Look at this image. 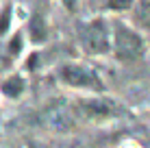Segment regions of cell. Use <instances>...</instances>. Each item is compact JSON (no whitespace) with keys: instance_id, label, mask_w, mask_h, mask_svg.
<instances>
[{"instance_id":"cell-1","label":"cell","mask_w":150,"mask_h":148,"mask_svg":"<svg viewBox=\"0 0 150 148\" xmlns=\"http://www.w3.org/2000/svg\"><path fill=\"white\" fill-rule=\"evenodd\" d=\"M113 50L120 61H137L144 57L146 46H144L142 35L128 28L126 24L115 22V35H113Z\"/></svg>"},{"instance_id":"cell-2","label":"cell","mask_w":150,"mask_h":148,"mask_svg":"<svg viewBox=\"0 0 150 148\" xmlns=\"http://www.w3.org/2000/svg\"><path fill=\"white\" fill-rule=\"evenodd\" d=\"M79 37L83 48L91 55H105L109 50V28L105 20H94L89 24H83Z\"/></svg>"},{"instance_id":"cell-3","label":"cell","mask_w":150,"mask_h":148,"mask_svg":"<svg viewBox=\"0 0 150 148\" xmlns=\"http://www.w3.org/2000/svg\"><path fill=\"white\" fill-rule=\"evenodd\" d=\"M59 76L63 83L72 85V87H85V89H102V81L98 79V74L91 68L85 65H76V63H68L59 70Z\"/></svg>"},{"instance_id":"cell-4","label":"cell","mask_w":150,"mask_h":148,"mask_svg":"<svg viewBox=\"0 0 150 148\" xmlns=\"http://www.w3.org/2000/svg\"><path fill=\"white\" fill-rule=\"evenodd\" d=\"M41 118L48 126H52L57 131H63V129H70L72 122H74V115H72V109L68 105H61V103H52L48 109L41 113Z\"/></svg>"},{"instance_id":"cell-5","label":"cell","mask_w":150,"mask_h":148,"mask_svg":"<svg viewBox=\"0 0 150 148\" xmlns=\"http://www.w3.org/2000/svg\"><path fill=\"white\" fill-rule=\"evenodd\" d=\"M76 113L85 120H102L113 115L115 109H113V103H107V100H83L76 107Z\"/></svg>"},{"instance_id":"cell-6","label":"cell","mask_w":150,"mask_h":148,"mask_svg":"<svg viewBox=\"0 0 150 148\" xmlns=\"http://www.w3.org/2000/svg\"><path fill=\"white\" fill-rule=\"evenodd\" d=\"M30 35H33V42L41 44L46 39V22L41 15H33L30 20Z\"/></svg>"},{"instance_id":"cell-7","label":"cell","mask_w":150,"mask_h":148,"mask_svg":"<svg viewBox=\"0 0 150 148\" xmlns=\"http://www.w3.org/2000/svg\"><path fill=\"white\" fill-rule=\"evenodd\" d=\"M24 89V81L20 79V76H11V79H7L2 83V94L11 96V98H15V96H20Z\"/></svg>"},{"instance_id":"cell-8","label":"cell","mask_w":150,"mask_h":148,"mask_svg":"<svg viewBox=\"0 0 150 148\" xmlns=\"http://www.w3.org/2000/svg\"><path fill=\"white\" fill-rule=\"evenodd\" d=\"M137 20L144 24V26L150 28V0H144L137 7Z\"/></svg>"},{"instance_id":"cell-9","label":"cell","mask_w":150,"mask_h":148,"mask_svg":"<svg viewBox=\"0 0 150 148\" xmlns=\"http://www.w3.org/2000/svg\"><path fill=\"white\" fill-rule=\"evenodd\" d=\"M9 15H11V7H4V11L0 13V35L2 33H7V28H9Z\"/></svg>"},{"instance_id":"cell-10","label":"cell","mask_w":150,"mask_h":148,"mask_svg":"<svg viewBox=\"0 0 150 148\" xmlns=\"http://www.w3.org/2000/svg\"><path fill=\"white\" fill-rule=\"evenodd\" d=\"M133 0H107V7H113V9H124V7H131Z\"/></svg>"},{"instance_id":"cell-11","label":"cell","mask_w":150,"mask_h":148,"mask_svg":"<svg viewBox=\"0 0 150 148\" xmlns=\"http://www.w3.org/2000/svg\"><path fill=\"white\" fill-rule=\"evenodd\" d=\"M63 4L68 9H76V0H63Z\"/></svg>"}]
</instances>
